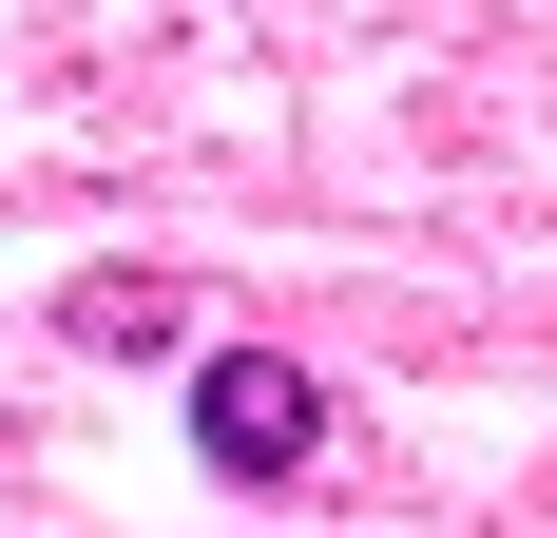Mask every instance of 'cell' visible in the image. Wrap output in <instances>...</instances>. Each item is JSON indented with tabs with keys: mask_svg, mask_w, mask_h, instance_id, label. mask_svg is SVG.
I'll return each mask as SVG.
<instances>
[{
	"mask_svg": "<svg viewBox=\"0 0 557 538\" xmlns=\"http://www.w3.org/2000/svg\"><path fill=\"white\" fill-rule=\"evenodd\" d=\"M193 462H212V481H308V462H327V366H288V346H193Z\"/></svg>",
	"mask_w": 557,
	"mask_h": 538,
	"instance_id": "6da1fadb",
	"label": "cell"
},
{
	"mask_svg": "<svg viewBox=\"0 0 557 538\" xmlns=\"http://www.w3.org/2000/svg\"><path fill=\"white\" fill-rule=\"evenodd\" d=\"M77 346H173V289L154 269H97V289H77Z\"/></svg>",
	"mask_w": 557,
	"mask_h": 538,
	"instance_id": "7a4b0ae2",
	"label": "cell"
}]
</instances>
